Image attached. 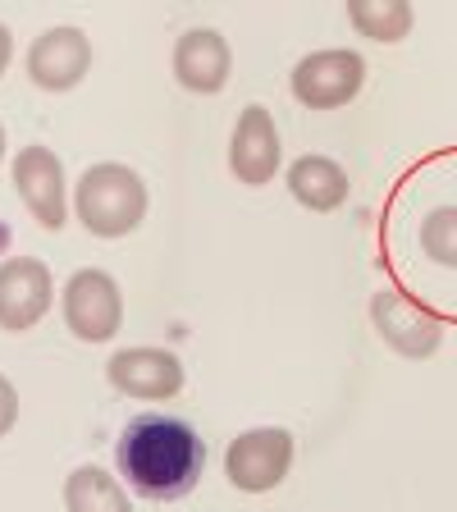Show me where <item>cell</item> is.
I'll return each mask as SVG.
<instances>
[{
  "instance_id": "cell-8",
  "label": "cell",
  "mask_w": 457,
  "mask_h": 512,
  "mask_svg": "<svg viewBox=\"0 0 457 512\" xmlns=\"http://www.w3.org/2000/svg\"><path fill=\"white\" fill-rule=\"evenodd\" d=\"M106 380L142 403H165L183 389V362L170 348H119L106 362Z\"/></svg>"
},
{
  "instance_id": "cell-1",
  "label": "cell",
  "mask_w": 457,
  "mask_h": 512,
  "mask_svg": "<svg viewBox=\"0 0 457 512\" xmlns=\"http://www.w3.org/2000/svg\"><path fill=\"white\" fill-rule=\"evenodd\" d=\"M119 480L151 503L183 499L206 476V439L174 412H147L119 430Z\"/></svg>"
},
{
  "instance_id": "cell-14",
  "label": "cell",
  "mask_w": 457,
  "mask_h": 512,
  "mask_svg": "<svg viewBox=\"0 0 457 512\" xmlns=\"http://www.w3.org/2000/svg\"><path fill=\"white\" fill-rule=\"evenodd\" d=\"M64 508L69 512H133V499L124 494L106 467H78L64 480Z\"/></svg>"
},
{
  "instance_id": "cell-16",
  "label": "cell",
  "mask_w": 457,
  "mask_h": 512,
  "mask_svg": "<svg viewBox=\"0 0 457 512\" xmlns=\"http://www.w3.org/2000/svg\"><path fill=\"white\" fill-rule=\"evenodd\" d=\"M421 252L435 261V266L457 270V206H439L421 220Z\"/></svg>"
},
{
  "instance_id": "cell-13",
  "label": "cell",
  "mask_w": 457,
  "mask_h": 512,
  "mask_svg": "<svg viewBox=\"0 0 457 512\" xmlns=\"http://www.w3.org/2000/svg\"><path fill=\"white\" fill-rule=\"evenodd\" d=\"M288 192L293 202L307 206V211H339L348 202V174H343L339 160L330 156H298L288 165Z\"/></svg>"
},
{
  "instance_id": "cell-4",
  "label": "cell",
  "mask_w": 457,
  "mask_h": 512,
  "mask_svg": "<svg viewBox=\"0 0 457 512\" xmlns=\"http://www.w3.org/2000/svg\"><path fill=\"white\" fill-rule=\"evenodd\" d=\"M371 325L384 343L412 362H426L435 357L439 343H444V320L435 311H426L416 298H407L403 288H380L371 298Z\"/></svg>"
},
{
  "instance_id": "cell-7",
  "label": "cell",
  "mask_w": 457,
  "mask_h": 512,
  "mask_svg": "<svg viewBox=\"0 0 457 512\" xmlns=\"http://www.w3.org/2000/svg\"><path fill=\"white\" fill-rule=\"evenodd\" d=\"M55 284L46 261L37 256H10L0 261V330L23 334L51 311Z\"/></svg>"
},
{
  "instance_id": "cell-17",
  "label": "cell",
  "mask_w": 457,
  "mask_h": 512,
  "mask_svg": "<svg viewBox=\"0 0 457 512\" xmlns=\"http://www.w3.org/2000/svg\"><path fill=\"white\" fill-rule=\"evenodd\" d=\"M19 421V389L10 384V375H0V439L14 430Z\"/></svg>"
},
{
  "instance_id": "cell-5",
  "label": "cell",
  "mask_w": 457,
  "mask_h": 512,
  "mask_svg": "<svg viewBox=\"0 0 457 512\" xmlns=\"http://www.w3.org/2000/svg\"><path fill=\"white\" fill-rule=\"evenodd\" d=\"M64 302V325L69 334H78L83 343H106L119 334V320H124V298H119V284L106 270H74L69 284L60 293Z\"/></svg>"
},
{
  "instance_id": "cell-19",
  "label": "cell",
  "mask_w": 457,
  "mask_h": 512,
  "mask_svg": "<svg viewBox=\"0 0 457 512\" xmlns=\"http://www.w3.org/2000/svg\"><path fill=\"white\" fill-rule=\"evenodd\" d=\"M0 160H5V128H0Z\"/></svg>"
},
{
  "instance_id": "cell-9",
  "label": "cell",
  "mask_w": 457,
  "mask_h": 512,
  "mask_svg": "<svg viewBox=\"0 0 457 512\" xmlns=\"http://www.w3.org/2000/svg\"><path fill=\"white\" fill-rule=\"evenodd\" d=\"M284 165V142L270 119L266 106H247L234 124V142H229V170L247 188H266Z\"/></svg>"
},
{
  "instance_id": "cell-12",
  "label": "cell",
  "mask_w": 457,
  "mask_h": 512,
  "mask_svg": "<svg viewBox=\"0 0 457 512\" xmlns=\"http://www.w3.org/2000/svg\"><path fill=\"white\" fill-rule=\"evenodd\" d=\"M229 69H234V55L215 28H192L174 42V78H179L188 92L211 96L229 83Z\"/></svg>"
},
{
  "instance_id": "cell-18",
  "label": "cell",
  "mask_w": 457,
  "mask_h": 512,
  "mask_svg": "<svg viewBox=\"0 0 457 512\" xmlns=\"http://www.w3.org/2000/svg\"><path fill=\"white\" fill-rule=\"evenodd\" d=\"M10 55H14V37H10V28L0 23V78H5V69H10Z\"/></svg>"
},
{
  "instance_id": "cell-11",
  "label": "cell",
  "mask_w": 457,
  "mask_h": 512,
  "mask_svg": "<svg viewBox=\"0 0 457 512\" xmlns=\"http://www.w3.org/2000/svg\"><path fill=\"white\" fill-rule=\"evenodd\" d=\"M14 188H19L23 206L32 211V220L46 224V229H64V215H69V202H64V165L55 151L46 147H23L10 165Z\"/></svg>"
},
{
  "instance_id": "cell-10",
  "label": "cell",
  "mask_w": 457,
  "mask_h": 512,
  "mask_svg": "<svg viewBox=\"0 0 457 512\" xmlns=\"http://www.w3.org/2000/svg\"><path fill=\"white\" fill-rule=\"evenodd\" d=\"M92 69V42L83 28H51L28 51V78L42 92H69Z\"/></svg>"
},
{
  "instance_id": "cell-3",
  "label": "cell",
  "mask_w": 457,
  "mask_h": 512,
  "mask_svg": "<svg viewBox=\"0 0 457 512\" xmlns=\"http://www.w3.org/2000/svg\"><path fill=\"white\" fill-rule=\"evenodd\" d=\"M293 467V435L284 426H256L229 444L224 453V480L243 494H270L284 485Z\"/></svg>"
},
{
  "instance_id": "cell-15",
  "label": "cell",
  "mask_w": 457,
  "mask_h": 512,
  "mask_svg": "<svg viewBox=\"0 0 457 512\" xmlns=\"http://www.w3.org/2000/svg\"><path fill=\"white\" fill-rule=\"evenodd\" d=\"M348 19L366 42H403L412 32V5L407 0H352Z\"/></svg>"
},
{
  "instance_id": "cell-6",
  "label": "cell",
  "mask_w": 457,
  "mask_h": 512,
  "mask_svg": "<svg viewBox=\"0 0 457 512\" xmlns=\"http://www.w3.org/2000/svg\"><path fill=\"white\" fill-rule=\"evenodd\" d=\"M366 83V60L357 51H311L293 64V96L307 110H339Z\"/></svg>"
},
{
  "instance_id": "cell-2",
  "label": "cell",
  "mask_w": 457,
  "mask_h": 512,
  "mask_svg": "<svg viewBox=\"0 0 457 512\" xmlns=\"http://www.w3.org/2000/svg\"><path fill=\"white\" fill-rule=\"evenodd\" d=\"M74 211L83 220L87 234L96 238H124L147 220V183L128 165L101 160L92 170H83L74 188Z\"/></svg>"
}]
</instances>
